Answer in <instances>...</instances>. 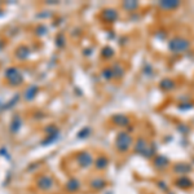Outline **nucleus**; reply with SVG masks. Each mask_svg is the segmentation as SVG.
I'll use <instances>...</instances> for the list:
<instances>
[{
	"label": "nucleus",
	"mask_w": 194,
	"mask_h": 194,
	"mask_svg": "<svg viewBox=\"0 0 194 194\" xmlns=\"http://www.w3.org/2000/svg\"><path fill=\"white\" fill-rule=\"evenodd\" d=\"M5 77H7L8 82L10 83V85H20L23 80V77L21 71L18 70L17 67H9L5 70Z\"/></svg>",
	"instance_id": "f257e3e1"
},
{
	"label": "nucleus",
	"mask_w": 194,
	"mask_h": 194,
	"mask_svg": "<svg viewBox=\"0 0 194 194\" xmlns=\"http://www.w3.org/2000/svg\"><path fill=\"white\" fill-rule=\"evenodd\" d=\"M188 47H189V43L186 40L181 39V38H176L171 42V49L175 52H183V51H186Z\"/></svg>",
	"instance_id": "f03ea898"
},
{
	"label": "nucleus",
	"mask_w": 194,
	"mask_h": 194,
	"mask_svg": "<svg viewBox=\"0 0 194 194\" xmlns=\"http://www.w3.org/2000/svg\"><path fill=\"white\" fill-rule=\"evenodd\" d=\"M52 185H53V179L49 177V176H42L39 180H38V186L43 190L51 189Z\"/></svg>",
	"instance_id": "7ed1b4c3"
},
{
	"label": "nucleus",
	"mask_w": 194,
	"mask_h": 194,
	"mask_svg": "<svg viewBox=\"0 0 194 194\" xmlns=\"http://www.w3.org/2000/svg\"><path fill=\"white\" fill-rule=\"evenodd\" d=\"M21 117L20 115H14L13 117V119H12V122H10V124H9V129H10V132H13V133H16V132H18L20 131V128H21Z\"/></svg>",
	"instance_id": "20e7f679"
},
{
	"label": "nucleus",
	"mask_w": 194,
	"mask_h": 194,
	"mask_svg": "<svg viewBox=\"0 0 194 194\" xmlns=\"http://www.w3.org/2000/svg\"><path fill=\"white\" fill-rule=\"evenodd\" d=\"M38 91H39L38 85H35V84L30 85L29 88L26 89V92H25V100H26V101H31V100H34L35 96H36V93H38Z\"/></svg>",
	"instance_id": "39448f33"
},
{
	"label": "nucleus",
	"mask_w": 194,
	"mask_h": 194,
	"mask_svg": "<svg viewBox=\"0 0 194 194\" xmlns=\"http://www.w3.org/2000/svg\"><path fill=\"white\" fill-rule=\"evenodd\" d=\"M29 53H30V49L26 47V46H21V47H18L17 48V51H16V56L20 60H25V58H27L29 57Z\"/></svg>",
	"instance_id": "423d86ee"
},
{
	"label": "nucleus",
	"mask_w": 194,
	"mask_h": 194,
	"mask_svg": "<svg viewBox=\"0 0 194 194\" xmlns=\"http://www.w3.org/2000/svg\"><path fill=\"white\" fill-rule=\"evenodd\" d=\"M79 162L82 163L83 166H88L91 162H92V158L89 157L88 154H85V153H83V154H80L79 155Z\"/></svg>",
	"instance_id": "0eeeda50"
},
{
	"label": "nucleus",
	"mask_w": 194,
	"mask_h": 194,
	"mask_svg": "<svg viewBox=\"0 0 194 194\" xmlns=\"http://www.w3.org/2000/svg\"><path fill=\"white\" fill-rule=\"evenodd\" d=\"M67 186H69V190H77L78 189V183L75 180H71L70 183L67 184Z\"/></svg>",
	"instance_id": "6e6552de"
},
{
	"label": "nucleus",
	"mask_w": 194,
	"mask_h": 194,
	"mask_svg": "<svg viewBox=\"0 0 194 194\" xmlns=\"http://www.w3.org/2000/svg\"><path fill=\"white\" fill-rule=\"evenodd\" d=\"M17 100H20V96H18V95L13 97V100H12V101H10V102H9V104H8L7 106H5V109H7V108H12V106H13V105H14V102L17 101Z\"/></svg>",
	"instance_id": "1a4fd4ad"
},
{
	"label": "nucleus",
	"mask_w": 194,
	"mask_h": 194,
	"mask_svg": "<svg viewBox=\"0 0 194 194\" xmlns=\"http://www.w3.org/2000/svg\"><path fill=\"white\" fill-rule=\"evenodd\" d=\"M160 5H162L163 8H164V7H171V8H175V7L177 5V3H173V4H172V3H162Z\"/></svg>",
	"instance_id": "9d476101"
}]
</instances>
